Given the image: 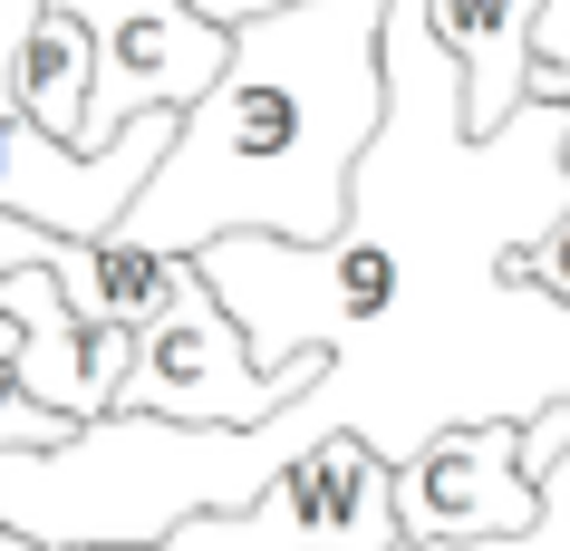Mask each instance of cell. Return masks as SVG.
I'll list each match as a JSON object with an SVG mask.
<instances>
[{"mask_svg":"<svg viewBox=\"0 0 570 551\" xmlns=\"http://www.w3.org/2000/svg\"><path fill=\"white\" fill-rule=\"evenodd\" d=\"M194 10H213L223 30H242V20H262V10H291V0H194ZM406 10H425V0H406Z\"/></svg>","mask_w":570,"mask_h":551,"instance_id":"13","label":"cell"},{"mask_svg":"<svg viewBox=\"0 0 570 551\" xmlns=\"http://www.w3.org/2000/svg\"><path fill=\"white\" fill-rule=\"evenodd\" d=\"M309 387H330V348H309L291 367L252 358V329L233 319V301L213 291V272L194 262L184 291L136 329V367L117 387V416H165V426H271L291 416Z\"/></svg>","mask_w":570,"mask_h":551,"instance_id":"2","label":"cell"},{"mask_svg":"<svg viewBox=\"0 0 570 551\" xmlns=\"http://www.w3.org/2000/svg\"><path fill=\"white\" fill-rule=\"evenodd\" d=\"M551 493L522 464V426H445L396 464V522L416 551H483V542H532Z\"/></svg>","mask_w":570,"mask_h":551,"instance_id":"5","label":"cell"},{"mask_svg":"<svg viewBox=\"0 0 570 551\" xmlns=\"http://www.w3.org/2000/svg\"><path fill=\"white\" fill-rule=\"evenodd\" d=\"M39 20H49V0H0V126L20 117V68H30Z\"/></svg>","mask_w":570,"mask_h":551,"instance_id":"10","label":"cell"},{"mask_svg":"<svg viewBox=\"0 0 570 551\" xmlns=\"http://www.w3.org/2000/svg\"><path fill=\"white\" fill-rule=\"evenodd\" d=\"M0 309L20 319V387L39 406H59L78 426L117 416V387L136 367V329H97L88 309L59 291V272H39V262L0 272Z\"/></svg>","mask_w":570,"mask_h":551,"instance_id":"6","label":"cell"},{"mask_svg":"<svg viewBox=\"0 0 570 551\" xmlns=\"http://www.w3.org/2000/svg\"><path fill=\"white\" fill-rule=\"evenodd\" d=\"M551 78H570V0H541V68H532V88H551Z\"/></svg>","mask_w":570,"mask_h":551,"instance_id":"12","label":"cell"},{"mask_svg":"<svg viewBox=\"0 0 570 551\" xmlns=\"http://www.w3.org/2000/svg\"><path fill=\"white\" fill-rule=\"evenodd\" d=\"M387 126V0H291L233 30V68L184 136L126 243L146 252H213L233 233L262 243H338L358 204V165Z\"/></svg>","mask_w":570,"mask_h":551,"instance_id":"1","label":"cell"},{"mask_svg":"<svg viewBox=\"0 0 570 551\" xmlns=\"http://www.w3.org/2000/svg\"><path fill=\"white\" fill-rule=\"evenodd\" d=\"M425 30L464 68V136H503L532 107L541 0H425Z\"/></svg>","mask_w":570,"mask_h":551,"instance_id":"7","label":"cell"},{"mask_svg":"<svg viewBox=\"0 0 570 551\" xmlns=\"http://www.w3.org/2000/svg\"><path fill=\"white\" fill-rule=\"evenodd\" d=\"M78 551H165V542H78Z\"/></svg>","mask_w":570,"mask_h":551,"instance_id":"15","label":"cell"},{"mask_svg":"<svg viewBox=\"0 0 570 551\" xmlns=\"http://www.w3.org/2000/svg\"><path fill=\"white\" fill-rule=\"evenodd\" d=\"M88 97H97V39H88V20H68L49 0V20L30 39V68H20V117L49 126L59 146H88Z\"/></svg>","mask_w":570,"mask_h":551,"instance_id":"8","label":"cell"},{"mask_svg":"<svg viewBox=\"0 0 570 551\" xmlns=\"http://www.w3.org/2000/svg\"><path fill=\"white\" fill-rule=\"evenodd\" d=\"M512 281H532V291H551V301H570V214L551 223L532 252H512Z\"/></svg>","mask_w":570,"mask_h":551,"instance_id":"11","label":"cell"},{"mask_svg":"<svg viewBox=\"0 0 570 551\" xmlns=\"http://www.w3.org/2000/svg\"><path fill=\"white\" fill-rule=\"evenodd\" d=\"M97 39V97H88V146H117L136 117H184L204 107L213 78L233 68V30L194 0H59Z\"/></svg>","mask_w":570,"mask_h":551,"instance_id":"4","label":"cell"},{"mask_svg":"<svg viewBox=\"0 0 570 551\" xmlns=\"http://www.w3.org/2000/svg\"><path fill=\"white\" fill-rule=\"evenodd\" d=\"M165 551H406L396 464L367 435H320L281 464L242 513H194Z\"/></svg>","mask_w":570,"mask_h":551,"instance_id":"3","label":"cell"},{"mask_svg":"<svg viewBox=\"0 0 570 551\" xmlns=\"http://www.w3.org/2000/svg\"><path fill=\"white\" fill-rule=\"evenodd\" d=\"M68 435H78V416L39 406L30 387H20V319L0 309V455H49V445H68Z\"/></svg>","mask_w":570,"mask_h":551,"instance_id":"9","label":"cell"},{"mask_svg":"<svg viewBox=\"0 0 570 551\" xmlns=\"http://www.w3.org/2000/svg\"><path fill=\"white\" fill-rule=\"evenodd\" d=\"M0 551H49V542H30V532H10V522H0Z\"/></svg>","mask_w":570,"mask_h":551,"instance_id":"14","label":"cell"}]
</instances>
